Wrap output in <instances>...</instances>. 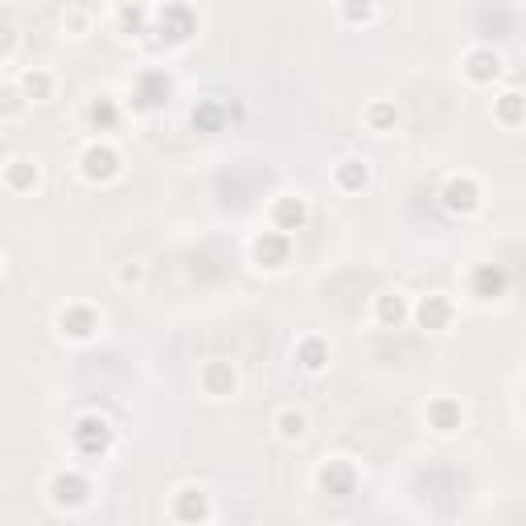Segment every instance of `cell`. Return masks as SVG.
I'll return each mask as SVG.
<instances>
[{"instance_id":"obj_1","label":"cell","mask_w":526,"mask_h":526,"mask_svg":"<svg viewBox=\"0 0 526 526\" xmlns=\"http://www.w3.org/2000/svg\"><path fill=\"white\" fill-rule=\"evenodd\" d=\"M70 448L83 461H103L111 448H116V428H111V420L99 416V411H87V416H79L70 428Z\"/></svg>"},{"instance_id":"obj_2","label":"cell","mask_w":526,"mask_h":526,"mask_svg":"<svg viewBox=\"0 0 526 526\" xmlns=\"http://www.w3.org/2000/svg\"><path fill=\"white\" fill-rule=\"evenodd\" d=\"M153 21H157V37L165 46H185L198 33V13L190 5H161L153 9Z\"/></svg>"},{"instance_id":"obj_3","label":"cell","mask_w":526,"mask_h":526,"mask_svg":"<svg viewBox=\"0 0 526 526\" xmlns=\"http://www.w3.org/2000/svg\"><path fill=\"white\" fill-rule=\"evenodd\" d=\"M440 202L448 214H457V218H469L481 210L485 194H481V181L469 177V173H457V177H448L444 181V190H440Z\"/></svg>"},{"instance_id":"obj_4","label":"cell","mask_w":526,"mask_h":526,"mask_svg":"<svg viewBox=\"0 0 526 526\" xmlns=\"http://www.w3.org/2000/svg\"><path fill=\"white\" fill-rule=\"evenodd\" d=\"M79 169H83V177H87L91 185H107V181H116V177H120L124 161H120V153H116L111 144L95 140V144H87V148H83Z\"/></svg>"},{"instance_id":"obj_5","label":"cell","mask_w":526,"mask_h":526,"mask_svg":"<svg viewBox=\"0 0 526 526\" xmlns=\"http://www.w3.org/2000/svg\"><path fill=\"white\" fill-rule=\"evenodd\" d=\"M502 70H506V58H502L494 46H473V50H465V58H461V74H465L473 87L498 83Z\"/></svg>"},{"instance_id":"obj_6","label":"cell","mask_w":526,"mask_h":526,"mask_svg":"<svg viewBox=\"0 0 526 526\" xmlns=\"http://www.w3.org/2000/svg\"><path fill=\"white\" fill-rule=\"evenodd\" d=\"M50 502L62 510H79L91 502V481L79 469H62L50 477Z\"/></svg>"},{"instance_id":"obj_7","label":"cell","mask_w":526,"mask_h":526,"mask_svg":"<svg viewBox=\"0 0 526 526\" xmlns=\"http://www.w3.org/2000/svg\"><path fill=\"white\" fill-rule=\"evenodd\" d=\"M169 514L181 526H206L210 522V494L198 490V485H181V490L173 494V502H169Z\"/></svg>"},{"instance_id":"obj_8","label":"cell","mask_w":526,"mask_h":526,"mask_svg":"<svg viewBox=\"0 0 526 526\" xmlns=\"http://www.w3.org/2000/svg\"><path fill=\"white\" fill-rule=\"evenodd\" d=\"M58 333L70 337V342H91V337L99 333V313L91 305H83V300H74V305L58 309Z\"/></svg>"},{"instance_id":"obj_9","label":"cell","mask_w":526,"mask_h":526,"mask_svg":"<svg viewBox=\"0 0 526 526\" xmlns=\"http://www.w3.org/2000/svg\"><path fill=\"white\" fill-rule=\"evenodd\" d=\"M469 292L481 300V305H490V300H502L510 292V272L502 263H477L469 272Z\"/></svg>"},{"instance_id":"obj_10","label":"cell","mask_w":526,"mask_h":526,"mask_svg":"<svg viewBox=\"0 0 526 526\" xmlns=\"http://www.w3.org/2000/svg\"><path fill=\"white\" fill-rule=\"evenodd\" d=\"M251 259H255V268H263V272H280L284 263L292 259V239L280 235V231H263L251 243Z\"/></svg>"},{"instance_id":"obj_11","label":"cell","mask_w":526,"mask_h":526,"mask_svg":"<svg viewBox=\"0 0 526 526\" xmlns=\"http://www.w3.org/2000/svg\"><path fill=\"white\" fill-rule=\"evenodd\" d=\"M453 317H457V305L440 292H428L420 305L411 309V321H416L420 329H428V333H444L448 325H453Z\"/></svg>"},{"instance_id":"obj_12","label":"cell","mask_w":526,"mask_h":526,"mask_svg":"<svg viewBox=\"0 0 526 526\" xmlns=\"http://www.w3.org/2000/svg\"><path fill=\"white\" fill-rule=\"evenodd\" d=\"M317 490L321 494H329V498H350L354 490H358V469L350 465V461H325L321 469H317Z\"/></svg>"},{"instance_id":"obj_13","label":"cell","mask_w":526,"mask_h":526,"mask_svg":"<svg viewBox=\"0 0 526 526\" xmlns=\"http://www.w3.org/2000/svg\"><path fill=\"white\" fill-rule=\"evenodd\" d=\"M173 99V79L165 70H144L136 79V107L140 111H157Z\"/></svg>"},{"instance_id":"obj_14","label":"cell","mask_w":526,"mask_h":526,"mask_svg":"<svg viewBox=\"0 0 526 526\" xmlns=\"http://www.w3.org/2000/svg\"><path fill=\"white\" fill-rule=\"evenodd\" d=\"M305 227H309V202L305 198L284 194V198L272 202V231L292 239V231H305Z\"/></svg>"},{"instance_id":"obj_15","label":"cell","mask_w":526,"mask_h":526,"mask_svg":"<svg viewBox=\"0 0 526 526\" xmlns=\"http://www.w3.org/2000/svg\"><path fill=\"white\" fill-rule=\"evenodd\" d=\"M198 383H202V391H206L210 399H227V395H235V391H239V370H235L231 362L214 358V362H206V366H202Z\"/></svg>"},{"instance_id":"obj_16","label":"cell","mask_w":526,"mask_h":526,"mask_svg":"<svg viewBox=\"0 0 526 526\" xmlns=\"http://www.w3.org/2000/svg\"><path fill=\"white\" fill-rule=\"evenodd\" d=\"M461 424H465V411H461V403H457V399L440 395V399H432V403H428V428H432L436 436H457V432H461Z\"/></svg>"},{"instance_id":"obj_17","label":"cell","mask_w":526,"mask_h":526,"mask_svg":"<svg viewBox=\"0 0 526 526\" xmlns=\"http://www.w3.org/2000/svg\"><path fill=\"white\" fill-rule=\"evenodd\" d=\"M292 362L305 374H321L329 366V342H325V337H317V333L300 337V342L292 346Z\"/></svg>"},{"instance_id":"obj_18","label":"cell","mask_w":526,"mask_h":526,"mask_svg":"<svg viewBox=\"0 0 526 526\" xmlns=\"http://www.w3.org/2000/svg\"><path fill=\"white\" fill-rule=\"evenodd\" d=\"M374 321H379L383 329H403V325L411 321L407 296H399V292H383L379 300H374Z\"/></svg>"},{"instance_id":"obj_19","label":"cell","mask_w":526,"mask_h":526,"mask_svg":"<svg viewBox=\"0 0 526 526\" xmlns=\"http://www.w3.org/2000/svg\"><path fill=\"white\" fill-rule=\"evenodd\" d=\"M21 95H25V103H50L54 99V91H58V79L50 70H42V66H33V70H25L21 74Z\"/></svg>"},{"instance_id":"obj_20","label":"cell","mask_w":526,"mask_h":526,"mask_svg":"<svg viewBox=\"0 0 526 526\" xmlns=\"http://www.w3.org/2000/svg\"><path fill=\"white\" fill-rule=\"evenodd\" d=\"M37 165L29 161V157H13L9 165H5V173H0V181H5V190L9 194H29V190H37Z\"/></svg>"},{"instance_id":"obj_21","label":"cell","mask_w":526,"mask_h":526,"mask_svg":"<svg viewBox=\"0 0 526 526\" xmlns=\"http://www.w3.org/2000/svg\"><path fill=\"white\" fill-rule=\"evenodd\" d=\"M333 181H337V190L362 194L366 185H370V165L358 161V157H346V161H337V165H333Z\"/></svg>"},{"instance_id":"obj_22","label":"cell","mask_w":526,"mask_h":526,"mask_svg":"<svg viewBox=\"0 0 526 526\" xmlns=\"http://www.w3.org/2000/svg\"><path fill=\"white\" fill-rule=\"evenodd\" d=\"M494 120L506 128V132H518L522 128V120H526V99H522V91H502L498 99H494Z\"/></svg>"},{"instance_id":"obj_23","label":"cell","mask_w":526,"mask_h":526,"mask_svg":"<svg viewBox=\"0 0 526 526\" xmlns=\"http://www.w3.org/2000/svg\"><path fill=\"white\" fill-rule=\"evenodd\" d=\"M227 120H231V111H227V103H218V99H202L190 111V124L198 132H222V128H227Z\"/></svg>"},{"instance_id":"obj_24","label":"cell","mask_w":526,"mask_h":526,"mask_svg":"<svg viewBox=\"0 0 526 526\" xmlns=\"http://www.w3.org/2000/svg\"><path fill=\"white\" fill-rule=\"evenodd\" d=\"M87 124H91V132H116V124H120V103L111 99V95H99V99L87 107Z\"/></svg>"},{"instance_id":"obj_25","label":"cell","mask_w":526,"mask_h":526,"mask_svg":"<svg viewBox=\"0 0 526 526\" xmlns=\"http://www.w3.org/2000/svg\"><path fill=\"white\" fill-rule=\"evenodd\" d=\"M272 428H276V436L280 440H305V432H309V416L300 407H284V411H276V420H272Z\"/></svg>"},{"instance_id":"obj_26","label":"cell","mask_w":526,"mask_h":526,"mask_svg":"<svg viewBox=\"0 0 526 526\" xmlns=\"http://www.w3.org/2000/svg\"><path fill=\"white\" fill-rule=\"evenodd\" d=\"M362 120H366V128L370 132H395V124H399V111H395V103L391 99H374V103H366V111H362Z\"/></svg>"},{"instance_id":"obj_27","label":"cell","mask_w":526,"mask_h":526,"mask_svg":"<svg viewBox=\"0 0 526 526\" xmlns=\"http://www.w3.org/2000/svg\"><path fill=\"white\" fill-rule=\"evenodd\" d=\"M25 95H21V87L17 83H5L0 87V120H17V116H25Z\"/></svg>"},{"instance_id":"obj_28","label":"cell","mask_w":526,"mask_h":526,"mask_svg":"<svg viewBox=\"0 0 526 526\" xmlns=\"http://www.w3.org/2000/svg\"><path fill=\"white\" fill-rule=\"evenodd\" d=\"M148 17H153V13L140 9V5H124V9H116V21H120L124 33H140V29L148 25Z\"/></svg>"},{"instance_id":"obj_29","label":"cell","mask_w":526,"mask_h":526,"mask_svg":"<svg viewBox=\"0 0 526 526\" xmlns=\"http://www.w3.org/2000/svg\"><path fill=\"white\" fill-rule=\"evenodd\" d=\"M62 29L74 37H87L91 33V9H66L62 13Z\"/></svg>"},{"instance_id":"obj_30","label":"cell","mask_w":526,"mask_h":526,"mask_svg":"<svg viewBox=\"0 0 526 526\" xmlns=\"http://www.w3.org/2000/svg\"><path fill=\"white\" fill-rule=\"evenodd\" d=\"M116 280H120L124 288H136V284H144V263H136V259H132V263H124V268L116 272Z\"/></svg>"},{"instance_id":"obj_31","label":"cell","mask_w":526,"mask_h":526,"mask_svg":"<svg viewBox=\"0 0 526 526\" xmlns=\"http://www.w3.org/2000/svg\"><path fill=\"white\" fill-rule=\"evenodd\" d=\"M13 50H17V29L9 21H0V62L13 58Z\"/></svg>"},{"instance_id":"obj_32","label":"cell","mask_w":526,"mask_h":526,"mask_svg":"<svg viewBox=\"0 0 526 526\" xmlns=\"http://www.w3.org/2000/svg\"><path fill=\"white\" fill-rule=\"evenodd\" d=\"M342 17H346V21H370V17H374V5H346Z\"/></svg>"}]
</instances>
